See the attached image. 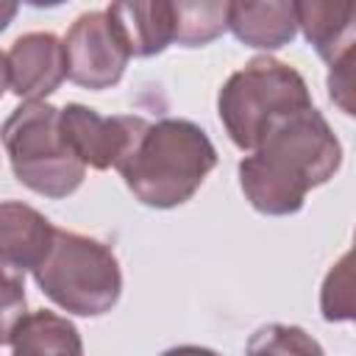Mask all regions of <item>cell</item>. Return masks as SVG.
<instances>
[{
  "label": "cell",
  "instance_id": "1",
  "mask_svg": "<svg viewBox=\"0 0 356 356\" xmlns=\"http://www.w3.org/2000/svg\"><path fill=\"white\" fill-rule=\"evenodd\" d=\"M339 167L342 145L328 120L309 106L275 122L236 170L239 186L256 211L286 217L300 211L306 195L328 184Z\"/></svg>",
  "mask_w": 356,
  "mask_h": 356
},
{
  "label": "cell",
  "instance_id": "2",
  "mask_svg": "<svg viewBox=\"0 0 356 356\" xmlns=\"http://www.w3.org/2000/svg\"><path fill=\"white\" fill-rule=\"evenodd\" d=\"M214 167L217 150L209 134L192 120L164 117L147 122L117 172L139 203L175 209L200 189Z\"/></svg>",
  "mask_w": 356,
  "mask_h": 356
},
{
  "label": "cell",
  "instance_id": "3",
  "mask_svg": "<svg viewBox=\"0 0 356 356\" xmlns=\"http://www.w3.org/2000/svg\"><path fill=\"white\" fill-rule=\"evenodd\" d=\"M309 106L314 103L303 75L273 56L250 58L228 75L217 95V114L228 139L248 153L259 147L275 122Z\"/></svg>",
  "mask_w": 356,
  "mask_h": 356
},
{
  "label": "cell",
  "instance_id": "4",
  "mask_svg": "<svg viewBox=\"0 0 356 356\" xmlns=\"http://www.w3.org/2000/svg\"><path fill=\"white\" fill-rule=\"evenodd\" d=\"M36 286L64 312L100 317L122 292V273L114 250L86 234L56 228L44 259L31 270Z\"/></svg>",
  "mask_w": 356,
  "mask_h": 356
},
{
  "label": "cell",
  "instance_id": "5",
  "mask_svg": "<svg viewBox=\"0 0 356 356\" xmlns=\"http://www.w3.org/2000/svg\"><path fill=\"white\" fill-rule=\"evenodd\" d=\"M0 142L14 178L42 197L61 200L86 178V167L61 136L58 106L47 100L17 106L0 128Z\"/></svg>",
  "mask_w": 356,
  "mask_h": 356
},
{
  "label": "cell",
  "instance_id": "6",
  "mask_svg": "<svg viewBox=\"0 0 356 356\" xmlns=\"http://www.w3.org/2000/svg\"><path fill=\"white\" fill-rule=\"evenodd\" d=\"M64 44V67L67 78L83 89H111L120 83L131 53L114 31L106 11H83L67 28Z\"/></svg>",
  "mask_w": 356,
  "mask_h": 356
},
{
  "label": "cell",
  "instance_id": "7",
  "mask_svg": "<svg viewBox=\"0 0 356 356\" xmlns=\"http://www.w3.org/2000/svg\"><path fill=\"white\" fill-rule=\"evenodd\" d=\"M58 125L64 142L83 167L117 170L147 128V120L134 114L103 117L83 103H67L64 108H58Z\"/></svg>",
  "mask_w": 356,
  "mask_h": 356
},
{
  "label": "cell",
  "instance_id": "8",
  "mask_svg": "<svg viewBox=\"0 0 356 356\" xmlns=\"http://www.w3.org/2000/svg\"><path fill=\"white\" fill-rule=\"evenodd\" d=\"M6 58H8V86L25 103L44 100L67 78L64 44L56 33L47 31H31L17 36Z\"/></svg>",
  "mask_w": 356,
  "mask_h": 356
},
{
  "label": "cell",
  "instance_id": "9",
  "mask_svg": "<svg viewBox=\"0 0 356 356\" xmlns=\"http://www.w3.org/2000/svg\"><path fill=\"white\" fill-rule=\"evenodd\" d=\"M122 44L136 58L164 53L175 42V8L172 0H122L106 8Z\"/></svg>",
  "mask_w": 356,
  "mask_h": 356
},
{
  "label": "cell",
  "instance_id": "10",
  "mask_svg": "<svg viewBox=\"0 0 356 356\" xmlns=\"http://www.w3.org/2000/svg\"><path fill=\"white\" fill-rule=\"evenodd\" d=\"M56 225L33 206L22 200H0V267L19 275L33 270L50 242Z\"/></svg>",
  "mask_w": 356,
  "mask_h": 356
},
{
  "label": "cell",
  "instance_id": "11",
  "mask_svg": "<svg viewBox=\"0 0 356 356\" xmlns=\"http://www.w3.org/2000/svg\"><path fill=\"white\" fill-rule=\"evenodd\" d=\"M298 28L306 42L317 50V56L334 67L345 56L353 53L356 42V6L353 3H320L300 0L295 3Z\"/></svg>",
  "mask_w": 356,
  "mask_h": 356
},
{
  "label": "cell",
  "instance_id": "12",
  "mask_svg": "<svg viewBox=\"0 0 356 356\" xmlns=\"http://www.w3.org/2000/svg\"><path fill=\"white\" fill-rule=\"evenodd\" d=\"M225 28L248 47L256 50H278L289 44L298 33L295 3L289 0H236L228 3V22Z\"/></svg>",
  "mask_w": 356,
  "mask_h": 356
},
{
  "label": "cell",
  "instance_id": "13",
  "mask_svg": "<svg viewBox=\"0 0 356 356\" xmlns=\"http://www.w3.org/2000/svg\"><path fill=\"white\" fill-rule=\"evenodd\" d=\"M8 345L11 356H83V339L75 323L50 309L25 314Z\"/></svg>",
  "mask_w": 356,
  "mask_h": 356
},
{
  "label": "cell",
  "instance_id": "14",
  "mask_svg": "<svg viewBox=\"0 0 356 356\" xmlns=\"http://www.w3.org/2000/svg\"><path fill=\"white\" fill-rule=\"evenodd\" d=\"M175 8V44L181 47H200L214 42L228 22V3H197V0H178Z\"/></svg>",
  "mask_w": 356,
  "mask_h": 356
},
{
  "label": "cell",
  "instance_id": "15",
  "mask_svg": "<svg viewBox=\"0 0 356 356\" xmlns=\"http://www.w3.org/2000/svg\"><path fill=\"white\" fill-rule=\"evenodd\" d=\"M245 356H325L320 342L300 325L267 323L250 339Z\"/></svg>",
  "mask_w": 356,
  "mask_h": 356
},
{
  "label": "cell",
  "instance_id": "16",
  "mask_svg": "<svg viewBox=\"0 0 356 356\" xmlns=\"http://www.w3.org/2000/svg\"><path fill=\"white\" fill-rule=\"evenodd\" d=\"M350 253H342V259L328 270L323 289H320V309L328 323L353 320V295H350Z\"/></svg>",
  "mask_w": 356,
  "mask_h": 356
},
{
  "label": "cell",
  "instance_id": "17",
  "mask_svg": "<svg viewBox=\"0 0 356 356\" xmlns=\"http://www.w3.org/2000/svg\"><path fill=\"white\" fill-rule=\"evenodd\" d=\"M25 275L0 267V345H8L25 312Z\"/></svg>",
  "mask_w": 356,
  "mask_h": 356
},
{
  "label": "cell",
  "instance_id": "18",
  "mask_svg": "<svg viewBox=\"0 0 356 356\" xmlns=\"http://www.w3.org/2000/svg\"><path fill=\"white\" fill-rule=\"evenodd\" d=\"M328 95L331 100L345 111L353 114V53L328 67Z\"/></svg>",
  "mask_w": 356,
  "mask_h": 356
},
{
  "label": "cell",
  "instance_id": "19",
  "mask_svg": "<svg viewBox=\"0 0 356 356\" xmlns=\"http://www.w3.org/2000/svg\"><path fill=\"white\" fill-rule=\"evenodd\" d=\"M161 356H220V353H214L209 348H200V345H175V348L164 350Z\"/></svg>",
  "mask_w": 356,
  "mask_h": 356
},
{
  "label": "cell",
  "instance_id": "20",
  "mask_svg": "<svg viewBox=\"0 0 356 356\" xmlns=\"http://www.w3.org/2000/svg\"><path fill=\"white\" fill-rule=\"evenodd\" d=\"M17 11H19L17 3H11V0H0V33L11 25V19L17 17Z\"/></svg>",
  "mask_w": 356,
  "mask_h": 356
},
{
  "label": "cell",
  "instance_id": "21",
  "mask_svg": "<svg viewBox=\"0 0 356 356\" xmlns=\"http://www.w3.org/2000/svg\"><path fill=\"white\" fill-rule=\"evenodd\" d=\"M6 89H8V58L0 50V97L6 95Z\"/></svg>",
  "mask_w": 356,
  "mask_h": 356
}]
</instances>
